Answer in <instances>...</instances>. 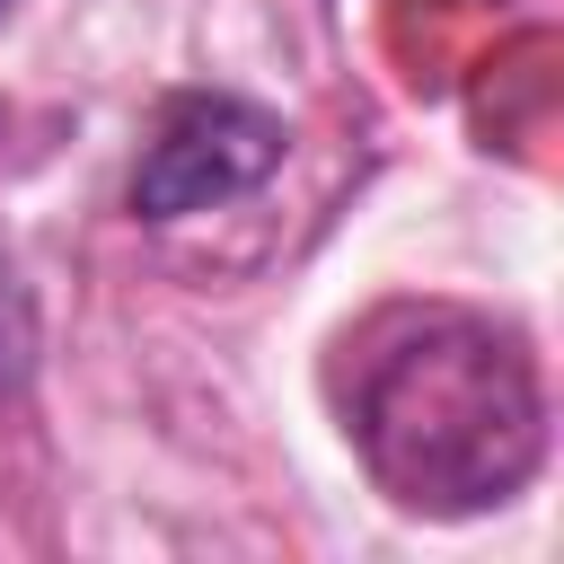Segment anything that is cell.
Returning <instances> with one entry per match:
<instances>
[{
  "label": "cell",
  "instance_id": "1",
  "mask_svg": "<svg viewBox=\"0 0 564 564\" xmlns=\"http://www.w3.org/2000/svg\"><path fill=\"white\" fill-rule=\"evenodd\" d=\"M352 441L405 511H485L546 458V397L520 335L467 308H405L352 379Z\"/></svg>",
  "mask_w": 564,
  "mask_h": 564
},
{
  "label": "cell",
  "instance_id": "2",
  "mask_svg": "<svg viewBox=\"0 0 564 564\" xmlns=\"http://www.w3.org/2000/svg\"><path fill=\"white\" fill-rule=\"evenodd\" d=\"M273 167H282V123L264 106H247L229 88H185V97L159 106V123L141 141L132 212L141 220H185V212L256 194Z\"/></svg>",
  "mask_w": 564,
  "mask_h": 564
},
{
  "label": "cell",
  "instance_id": "3",
  "mask_svg": "<svg viewBox=\"0 0 564 564\" xmlns=\"http://www.w3.org/2000/svg\"><path fill=\"white\" fill-rule=\"evenodd\" d=\"M18 370H26V308L9 291V273H0V379H18Z\"/></svg>",
  "mask_w": 564,
  "mask_h": 564
},
{
  "label": "cell",
  "instance_id": "4",
  "mask_svg": "<svg viewBox=\"0 0 564 564\" xmlns=\"http://www.w3.org/2000/svg\"><path fill=\"white\" fill-rule=\"evenodd\" d=\"M0 9H9V0H0Z\"/></svg>",
  "mask_w": 564,
  "mask_h": 564
}]
</instances>
